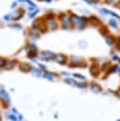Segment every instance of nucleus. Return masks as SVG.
Masks as SVG:
<instances>
[{"label":"nucleus","mask_w":120,"mask_h":121,"mask_svg":"<svg viewBox=\"0 0 120 121\" xmlns=\"http://www.w3.org/2000/svg\"><path fill=\"white\" fill-rule=\"evenodd\" d=\"M6 117L10 120V121H19L18 120V116H16L13 112H9V113H6Z\"/></svg>","instance_id":"1"}]
</instances>
